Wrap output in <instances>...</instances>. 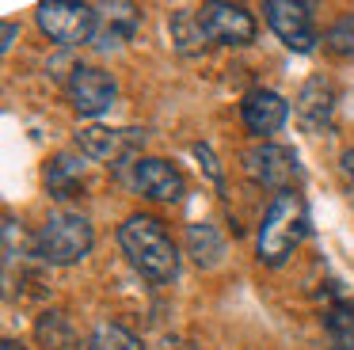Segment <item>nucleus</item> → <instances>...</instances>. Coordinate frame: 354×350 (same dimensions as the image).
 <instances>
[{"label":"nucleus","instance_id":"1","mask_svg":"<svg viewBox=\"0 0 354 350\" xmlns=\"http://www.w3.org/2000/svg\"><path fill=\"white\" fill-rule=\"evenodd\" d=\"M118 243H122L126 259L133 263V270H141V278L156 282H171L179 274V251L171 243L168 228L149 213H133L122 228H118Z\"/></svg>","mask_w":354,"mask_h":350},{"label":"nucleus","instance_id":"2","mask_svg":"<svg viewBox=\"0 0 354 350\" xmlns=\"http://www.w3.org/2000/svg\"><path fill=\"white\" fill-rule=\"evenodd\" d=\"M305 236H308V213H305V205H301V198L293 194V190L274 194L267 205V213H263L259 236H255L259 259L267 266H282Z\"/></svg>","mask_w":354,"mask_h":350},{"label":"nucleus","instance_id":"3","mask_svg":"<svg viewBox=\"0 0 354 350\" xmlns=\"http://www.w3.org/2000/svg\"><path fill=\"white\" fill-rule=\"evenodd\" d=\"M92 221L80 217V213H50L46 225L39 228L35 236V255L46 259L54 266H69V263H80V259L92 251Z\"/></svg>","mask_w":354,"mask_h":350},{"label":"nucleus","instance_id":"4","mask_svg":"<svg viewBox=\"0 0 354 350\" xmlns=\"http://www.w3.org/2000/svg\"><path fill=\"white\" fill-rule=\"evenodd\" d=\"M39 27L62 46H84V42H95L100 15H95V8H88V4H62V0H50V4H39Z\"/></svg>","mask_w":354,"mask_h":350},{"label":"nucleus","instance_id":"5","mask_svg":"<svg viewBox=\"0 0 354 350\" xmlns=\"http://www.w3.org/2000/svg\"><path fill=\"white\" fill-rule=\"evenodd\" d=\"M244 172L252 175L259 187H270L274 194H282V190H290V183L297 179V156H293V149H282V145H252V149L244 152Z\"/></svg>","mask_w":354,"mask_h":350},{"label":"nucleus","instance_id":"6","mask_svg":"<svg viewBox=\"0 0 354 350\" xmlns=\"http://www.w3.org/2000/svg\"><path fill=\"white\" fill-rule=\"evenodd\" d=\"M65 91H69V103L77 107L80 114H88V118L111 111V103H115V95H118L111 73H103V68H95V65L73 68L69 80H65Z\"/></svg>","mask_w":354,"mask_h":350},{"label":"nucleus","instance_id":"7","mask_svg":"<svg viewBox=\"0 0 354 350\" xmlns=\"http://www.w3.org/2000/svg\"><path fill=\"white\" fill-rule=\"evenodd\" d=\"M267 12V23L278 38H282L290 50L308 53L316 46V27H313V12L308 4H290V0H267L263 4Z\"/></svg>","mask_w":354,"mask_h":350},{"label":"nucleus","instance_id":"8","mask_svg":"<svg viewBox=\"0 0 354 350\" xmlns=\"http://www.w3.org/2000/svg\"><path fill=\"white\" fill-rule=\"evenodd\" d=\"M198 19L206 27L209 42H221V46H248L255 38V19L248 8L240 4H202L198 8Z\"/></svg>","mask_w":354,"mask_h":350},{"label":"nucleus","instance_id":"9","mask_svg":"<svg viewBox=\"0 0 354 350\" xmlns=\"http://www.w3.org/2000/svg\"><path fill=\"white\" fill-rule=\"evenodd\" d=\"M145 141L141 129H107V126H84L77 129V149L92 160H103V164H118L126 152H133Z\"/></svg>","mask_w":354,"mask_h":350},{"label":"nucleus","instance_id":"10","mask_svg":"<svg viewBox=\"0 0 354 350\" xmlns=\"http://www.w3.org/2000/svg\"><path fill=\"white\" fill-rule=\"evenodd\" d=\"M240 118H244L248 133L270 137V133H278V129L286 126V118H290V107H286V99L278 95V91L255 88V91H248L244 103H240Z\"/></svg>","mask_w":354,"mask_h":350},{"label":"nucleus","instance_id":"11","mask_svg":"<svg viewBox=\"0 0 354 350\" xmlns=\"http://www.w3.org/2000/svg\"><path fill=\"white\" fill-rule=\"evenodd\" d=\"M133 187L141 194L156 198V202H179L183 198V175L168 164V160H156V156H145L133 164Z\"/></svg>","mask_w":354,"mask_h":350},{"label":"nucleus","instance_id":"12","mask_svg":"<svg viewBox=\"0 0 354 350\" xmlns=\"http://www.w3.org/2000/svg\"><path fill=\"white\" fill-rule=\"evenodd\" d=\"M331 114H335V88H331L324 76H313V80L301 88L297 95V118L308 133H320V129L331 126Z\"/></svg>","mask_w":354,"mask_h":350},{"label":"nucleus","instance_id":"13","mask_svg":"<svg viewBox=\"0 0 354 350\" xmlns=\"http://www.w3.org/2000/svg\"><path fill=\"white\" fill-rule=\"evenodd\" d=\"M95 15H100V27H95V46L100 50L126 42L138 30V8L133 4H100Z\"/></svg>","mask_w":354,"mask_h":350},{"label":"nucleus","instance_id":"14","mask_svg":"<svg viewBox=\"0 0 354 350\" xmlns=\"http://www.w3.org/2000/svg\"><path fill=\"white\" fill-rule=\"evenodd\" d=\"M187 255L198 266H217L225 255V236L217 232V225L209 221H198V225L187 228Z\"/></svg>","mask_w":354,"mask_h":350},{"label":"nucleus","instance_id":"15","mask_svg":"<svg viewBox=\"0 0 354 350\" xmlns=\"http://www.w3.org/2000/svg\"><path fill=\"white\" fill-rule=\"evenodd\" d=\"M171 42L179 46V53H202V50H206L209 35H206V27H202L198 12L183 8V12L171 15Z\"/></svg>","mask_w":354,"mask_h":350},{"label":"nucleus","instance_id":"16","mask_svg":"<svg viewBox=\"0 0 354 350\" xmlns=\"http://www.w3.org/2000/svg\"><path fill=\"white\" fill-rule=\"evenodd\" d=\"M324 331H328L335 350H354V304L335 301L324 312Z\"/></svg>","mask_w":354,"mask_h":350},{"label":"nucleus","instance_id":"17","mask_svg":"<svg viewBox=\"0 0 354 350\" xmlns=\"http://www.w3.org/2000/svg\"><path fill=\"white\" fill-rule=\"evenodd\" d=\"M80 160L77 156H69V152H62V156L50 164V172H46V187H50V194L54 198H69V194H77V183H80Z\"/></svg>","mask_w":354,"mask_h":350},{"label":"nucleus","instance_id":"18","mask_svg":"<svg viewBox=\"0 0 354 350\" xmlns=\"http://www.w3.org/2000/svg\"><path fill=\"white\" fill-rule=\"evenodd\" d=\"M35 339L46 350H69L73 347V327L62 312H46V316L35 324Z\"/></svg>","mask_w":354,"mask_h":350},{"label":"nucleus","instance_id":"19","mask_svg":"<svg viewBox=\"0 0 354 350\" xmlns=\"http://www.w3.org/2000/svg\"><path fill=\"white\" fill-rule=\"evenodd\" d=\"M88 350H141V342L126 331L122 324H100L92 331V342Z\"/></svg>","mask_w":354,"mask_h":350},{"label":"nucleus","instance_id":"20","mask_svg":"<svg viewBox=\"0 0 354 350\" xmlns=\"http://www.w3.org/2000/svg\"><path fill=\"white\" fill-rule=\"evenodd\" d=\"M324 46H328L331 53H346V57H354V15H343V19L331 23L328 35H324Z\"/></svg>","mask_w":354,"mask_h":350},{"label":"nucleus","instance_id":"21","mask_svg":"<svg viewBox=\"0 0 354 350\" xmlns=\"http://www.w3.org/2000/svg\"><path fill=\"white\" fill-rule=\"evenodd\" d=\"M24 255H27L24 228H19L16 217H4V266L12 270V263H16V259H24Z\"/></svg>","mask_w":354,"mask_h":350},{"label":"nucleus","instance_id":"22","mask_svg":"<svg viewBox=\"0 0 354 350\" xmlns=\"http://www.w3.org/2000/svg\"><path fill=\"white\" fill-rule=\"evenodd\" d=\"M194 156L202 160V164H206V172H209V179L214 183H221V167H217V160H214V152L206 149V145H194Z\"/></svg>","mask_w":354,"mask_h":350},{"label":"nucleus","instance_id":"23","mask_svg":"<svg viewBox=\"0 0 354 350\" xmlns=\"http://www.w3.org/2000/svg\"><path fill=\"white\" fill-rule=\"evenodd\" d=\"M343 172L351 175V179H354V145H351V149L343 152Z\"/></svg>","mask_w":354,"mask_h":350},{"label":"nucleus","instance_id":"24","mask_svg":"<svg viewBox=\"0 0 354 350\" xmlns=\"http://www.w3.org/2000/svg\"><path fill=\"white\" fill-rule=\"evenodd\" d=\"M12 38H16V23H4V50L12 46Z\"/></svg>","mask_w":354,"mask_h":350},{"label":"nucleus","instance_id":"25","mask_svg":"<svg viewBox=\"0 0 354 350\" xmlns=\"http://www.w3.org/2000/svg\"><path fill=\"white\" fill-rule=\"evenodd\" d=\"M0 350H24V347H19L16 339H4V342H0Z\"/></svg>","mask_w":354,"mask_h":350}]
</instances>
